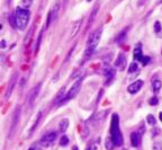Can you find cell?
Here are the masks:
<instances>
[{
    "mask_svg": "<svg viewBox=\"0 0 162 150\" xmlns=\"http://www.w3.org/2000/svg\"><path fill=\"white\" fill-rule=\"evenodd\" d=\"M110 138L113 139L116 147H121L123 145V134L119 128V116L118 114L114 113L112 115V123H110Z\"/></svg>",
    "mask_w": 162,
    "mask_h": 150,
    "instance_id": "obj_1",
    "label": "cell"
},
{
    "mask_svg": "<svg viewBox=\"0 0 162 150\" xmlns=\"http://www.w3.org/2000/svg\"><path fill=\"white\" fill-rule=\"evenodd\" d=\"M101 34H102V29L99 28V29H96L95 32L89 36L88 42H87V46H86V52H84L86 59L89 58L94 53V51L96 50L97 45L99 44V41L101 39Z\"/></svg>",
    "mask_w": 162,
    "mask_h": 150,
    "instance_id": "obj_2",
    "label": "cell"
},
{
    "mask_svg": "<svg viewBox=\"0 0 162 150\" xmlns=\"http://www.w3.org/2000/svg\"><path fill=\"white\" fill-rule=\"evenodd\" d=\"M31 12L28 9H24L22 7H17L15 10V18H16V25L18 29H25L29 20Z\"/></svg>",
    "mask_w": 162,
    "mask_h": 150,
    "instance_id": "obj_3",
    "label": "cell"
},
{
    "mask_svg": "<svg viewBox=\"0 0 162 150\" xmlns=\"http://www.w3.org/2000/svg\"><path fill=\"white\" fill-rule=\"evenodd\" d=\"M82 80H84V78L80 77L76 81V83L72 85V87L70 88V90L67 93V95H65V97H64V100H62V103H64V102H68V100H72V98H74L76 96H77V94L79 93V90H80V88H81V85H82Z\"/></svg>",
    "mask_w": 162,
    "mask_h": 150,
    "instance_id": "obj_4",
    "label": "cell"
},
{
    "mask_svg": "<svg viewBox=\"0 0 162 150\" xmlns=\"http://www.w3.org/2000/svg\"><path fill=\"white\" fill-rule=\"evenodd\" d=\"M20 113H22V108L20 106H17L14 115H12V120H11V125H10V137L14 135V133L16 132L18 124H19V120H20Z\"/></svg>",
    "mask_w": 162,
    "mask_h": 150,
    "instance_id": "obj_5",
    "label": "cell"
},
{
    "mask_svg": "<svg viewBox=\"0 0 162 150\" xmlns=\"http://www.w3.org/2000/svg\"><path fill=\"white\" fill-rule=\"evenodd\" d=\"M57 138V132L55 131H51L49 133H46L45 135L42 137V139H41V145L43 146V147H50L54 143V141L56 140Z\"/></svg>",
    "mask_w": 162,
    "mask_h": 150,
    "instance_id": "obj_6",
    "label": "cell"
},
{
    "mask_svg": "<svg viewBox=\"0 0 162 150\" xmlns=\"http://www.w3.org/2000/svg\"><path fill=\"white\" fill-rule=\"evenodd\" d=\"M59 9H60V1H56L54 7L52 8V10L49 12L47 22H46V26H45V28H49L51 24H53V23L56 20V18H57V14H59Z\"/></svg>",
    "mask_w": 162,
    "mask_h": 150,
    "instance_id": "obj_7",
    "label": "cell"
},
{
    "mask_svg": "<svg viewBox=\"0 0 162 150\" xmlns=\"http://www.w3.org/2000/svg\"><path fill=\"white\" fill-rule=\"evenodd\" d=\"M41 86H42V83H39L37 86H35L31 91H29V94H28L27 96V103H28V105L31 106H33L34 104V102L36 100V98H37V96H39V91H41Z\"/></svg>",
    "mask_w": 162,
    "mask_h": 150,
    "instance_id": "obj_8",
    "label": "cell"
},
{
    "mask_svg": "<svg viewBox=\"0 0 162 150\" xmlns=\"http://www.w3.org/2000/svg\"><path fill=\"white\" fill-rule=\"evenodd\" d=\"M17 79H18V73L16 72L12 75V77L9 80L8 87H7V90H6V98H9L10 95L12 94V90H14V88H15V86H16L17 83Z\"/></svg>",
    "mask_w": 162,
    "mask_h": 150,
    "instance_id": "obj_9",
    "label": "cell"
},
{
    "mask_svg": "<svg viewBox=\"0 0 162 150\" xmlns=\"http://www.w3.org/2000/svg\"><path fill=\"white\" fill-rule=\"evenodd\" d=\"M143 85H144L143 80H135L134 83H132L129 87H127V91L132 95L136 94V93H139L141 90V88L143 87Z\"/></svg>",
    "mask_w": 162,
    "mask_h": 150,
    "instance_id": "obj_10",
    "label": "cell"
},
{
    "mask_svg": "<svg viewBox=\"0 0 162 150\" xmlns=\"http://www.w3.org/2000/svg\"><path fill=\"white\" fill-rule=\"evenodd\" d=\"M126 63H127V60H126V56H124L123 53H119L117 56V60L115 62V67L117 68L119 71H123L126 68Z\"/></svg>",
    "mask_w": 162,
    "mask_h": 150,
    "instance_id": "obj_11",
    "label": "cell"
},
{
    "mask_svg": "<svg viewBox=\"0 0 162 150\" xmlns=\"http://www.w3.org/2000/svg\"><path fill=\"white\" fill-rule=\"evenodd\" d=\"M141 141H142V137L141 133L137 131H134L131 133V145L134 148H139L141 146Z\"/></svg>",
    "mask_w": 162,
    "mask_h": 150,
    "instance_id": "obj_12",
    "label": "cell"
},
{
    "mask_svg": "<svg viewBox=\"0 0 162 150\" xmlns=\"http://www.w3.org/2000/svg\"><path fill=\"white\" fill-rule=\"evenodd\" d=\"M115 73H116V70L114 68L109 67V66L105 68L104 75H105V78H106V83H109L115 78Z\"/></svg>",
    "mask_w": 162,
    "mask_h": 150,
    "instance_id": "obj_13",
    "label": "cell"
},
{
    "mask_svg": "<svg viewBox=\"0 0 162 150\" xmlns=\"http://www.w3.org/2000/svg\"><path fill=\"white\" fill-rule=\"evenodd\" d=\"M98 9H99V7L97 6L95 9L92 10V12L90 14V17H89V19H88V24H87V28L86 29H88V28L92 25V22H94V19L96 18V16H97V12H98Z\"/></svg>",
    "mask_w": 162,
    "mask_h": 150,
    "instance_id": "obj_14",
    "label": "cell"
},
{
    "mask_svg": "<svg viewBox=\"0 0 162 150\" xmlns=\"http://www.w3.org/2000/svg\"><path fill=\"white\" fill-rule=\"evenodd\" d=\"M129 27L127 28H124L123 31L121 32V33L117 35V37H116V43H122L124 40H125V37H126V35H127V32H129Z\"/></svg>",
    "mask_w": 162,
    "mask_h": 150,
    "instance_id": "obj_15",
    "label": "cell"
},
{
    "mask_svg": "<svg viewBox=\"0 0 162 150\" xmlns=\"http://www.w3.org/2000/svg\"><path fill=\"white\" fill-rule=\"evenodd\" d=\"M142 49H141V44H139L134 50V60H137V61H141L142 60Z\"/></svg>",
    "mask_w": 162,
    "mask_h": 150,
    "instance_id": "obj_16",
    "label": "cell"
},
{
    "mask_svg": "<svg viewBox=\"0 0 162 150\" xmlns=\"http://www.w3.org/2000/svg\"><path fill=\"white\" fill-rule=\"evenodd\" d=\"M161 87H162V83L159 80V79H155V80L152 81V89H153V91H154L155 94L160 91Z\"/></svg>",
    "mask_w": 162,
    "mask_h": 150,
    "instance_id": "obj_17",
    "label": "cell"
},
{
    "mask_svg": "<svg viewBox=\"0 0 162 150\" xmlns=\"http://www.w3.org/2000/svg\"><path fill=\"white\" fill-rule=\"evenodd\" d=\"M59 128H60V131H61V132H65L68 130V128H69V120H68V119L62 120L61 122H60Z\"/></svg>",
    "mask_w": 162,
    "mask_h": 150,
    "instance_id": "obj_18",
    "label": "cell"
},
{
    "mask_svg": "<svg viewBox=\"0 0 162 150\" xmlns=\"http://www.w3.org/2000/svg\"><path fill=\"white\" fill-rule=\"evenodd\" d=\"M106 113H107V111H104V112H100V113H98L97 115L95 116V119H96V123H99L100 124L104 120H105V117H106Z\"/></svg>",
    "mask_w": 162,
    "mask_h": 150,
    "instance_id": "obj_19",
    "label": "cell"
},
{
    "mask_svg": "<svg viewBox=\"0 0 162 150\" xmlns=\"http://www.w3.org/2000/svg\"><path fill=\"white\" fill-rule=\"evenodd\" d=\"M105 147H106V150H113L116 146H115V143H114V141H113L112 138H107Z\"/></svg>",
    "mask_w": 162,
    "mask_h": 150,
    "instance_id": "obj_20",
    "label": "cell"
},
{
    "mask_svg": "<svg viewBox=\"0 0 162 150\" xmlns=\"http://www.w3.org/2000/svg\"><path fill=\"white\" fill-rule=\"evenodd\" d=\"M32 4H33V0H22L19 7H22L24 9H28L32 6Z\"/></svg>",
    "mask_w": 162,
    "mask_h": 150,
    "instance_id": "obj_21",
    "label": "cell"
},
{
    "mask_svg": "<svg viewBox=\"0 0 162 150\" xmlns=\"http://www.w3.org/2000/svg\"><path fill=\"white\" fill-rule=\"evenodd\" d=\"M64 91H65V89H64V88H62L61 90L59 91V94H57V97H56V100H55L56 103H60V102L62 103V100H64V97H63V96H65V95H64Z\"/></svg>",
    "mask_w": 162,
    "mask_h": 150,
    "instance_id": "obj_22",
    "label": "cell"
},
{
    "mask_svg": "<svg viewBox=\"0 0 162 150\" xmlns=\"http://www.w3.org/2000/svg\"><path fill=\"white\" fill-rule=\"evenodd\" d=\"M41 117H42V112H39V114H37V119L35 120V123H34V125L32 127V129H31V134L34 132V130L37 128V125H39V120H41Z\"/></svg>",
    "mask_w": 162,
    "mask_h": 150,
    "instance_id": "obj_23",
    "label": "cell"
},
{
    "mask_svg": "<svg viewBox=\"0 0 162 150\" xmlns=\"http://www.w3.org/2000/svg\"><path fill=\"white\" fill-rule=\"evenodd\" d=\"M152 149L153 150H162V141L161 140H157L153 142L152 146Z\"/></svg>",
    "mask_w": 162,
    "mask_h": 150,
    "instance_id": "obj_24",
    "label": "cell"
},
{
    "mask_svg": "<svg viewBox=\"0 0 162 150\" xmlns=\"http://www.w3.org/2000/svg\"><path fill=\"white\" fill-rule=\"evenodd\" d=\"M80 23H81V20H79V22H77L74 24V29L71 32V36L70 37H74L77 35V33L79 32V28H80Z\"/></svg>",
    "mask_w": 162,
    "mask_h": 150,
    "instance_id": "obj_25",
    "label": "cell"
},
{
    "mask_svg": "<svg viewBox=\"0 0 162 150\" xmlns=\"http://www.w3.org/2000/svg\"><path fill=\"white\" fill-rule=\"evenodd\" d=\"M139 70V66H137V63L136 62H132L131 63V66H129V73H133V72H136Z\"/></svg>",
    "mask_w": 162,
    "mask_h": 150,
    "instance_id": "obj_26",
    "label": "cell"
},
{
    "mask_svg": "<svg viewBox=\"0 0 162 150\" xmlns=\"http://www.w3.org/2000/svg\"><path fill=\"white\" fill-rule=\"evenodd\" d=\"M68 145H69V138H68L67 135H62L61 139H60V146L67 147Z\"/></svg>",
    "mask_w": 162,
    "mask_h": 150,
    "instance_id": "obj_27",
    "label": "cell"
},
{
    "mask_svg": "<svg viewBox=\"0 0 162 150\" xmlns=\"http://www.w3.org/2000/svg\"><path fill=\"white\" fill-rule=\"evenodd\" d=\"M146 121H147V123H149L150 125H155V123H157L155 117L153 116L152 114H149V115H147V117H146Z\"/></svg>",
    "mask_w": 162,
    "mask_h": 150,
    "instance_id": "obj_28",
    "label": "cell"
},
{
    "mask_svg": "<svg viewBox=\"0 0 162 150\" xmlns=\"http://www.w3.org/2000/svg\"><path fill=\"white\" fill-rule=\"evenodd\" d=\"M9 23H10V26L12 28H17L16 25V18H15V14H11L9 16Z\"/></svg>",
    "mask_w": 162,
    "mask_h": 150,
    "instance_id": "obj_29",
    "label": "cell"
},
{
    "mask_svg": "<svg viewBox=\"0 0 162 150\" xmlns=\"http://www.w3.org/2000/svg\"><path fill=\"white\" fill-rule=\"evenodd\" d=\"M43 32H44V28L41 31V33H39V39H37V45H36V49L35 50L37 51L39 50V45H41V41H42V36H43Z\"/></svg>",
    "mask_w": 162,
    "mask_h": 150,
    "instance_id": "obj_30",
    "label": "cell"
},
{
    "mask_svg": "<svg viewBox=\"0 0 162 150\" xmlns=\"http://www.w3.org/2000/svg\"><path fill=\"white\" fill-rule=\"evenodd\" d=\"M161 23L160 22H155V24H154V31H155V33H160V31H161Z\"/></svg>",
    "mask_w": 162,
    "mask_h": 150,
    "instance_id": "obj_31",
    "label": "cell"
},
{
    "mask_svg": "<svg viewBox=\"0 0 162 150\" xmlns=\"http://www.w3.org/2000/svg\"><path fill=\"white\" fill-rule=\"evenodd\" d=\"M149 103H150V105H158V103H159V100H158L157 97L154 96V97H152L151 100H149Z\"/></svg>",
    "mask_w": 162,
    "mask_h": 150,
    "instance_id": "obj_32",
    "label": "cell"
},
{
    "mask_svg": "<svg viewBox=\"0 0 162 150\" xmlns=\"http://www.w3.org/2000/svg\"><path fill=\"white\" fill-rule=\"evenodd\" d=\"M141 62L145 66V64H147V63L150 62V58H149V56H143V58H142V60H141Z\"/></svg>",
    "mask_w": 162,
    "mask_h": 150,
    "instance_id": "obj_33",
    "label": "cell"
},
{
    "mask_svg": "<svg viewBox=\"0 0 162 150\" xmlns=\"http://www.w3.org/2000/svg\"><path fill=\"white\" fill-rule=\"evenodd\" d=\"M157 134H159V130L155 129L154 131H152V135H157Z\"/></svg>",
    "mask_w": 162,
    "mask_h": 150,
    "instance_id": "obj_34",
    "label": "cell"
},
{
    "mask_svg": "<svg viewBox=\"0 0 162 150\" xmlns=\"http://www.w3.org/2000/svg\"><path fill=\"white\" fill-rule=\"evenodd\" d=\"M5 45H6L5 41H2V43H1V48H5Z\"/></svg>",
    "mask_w": 162,
    "mask_h": 150,
    "instance_id": "obj_35",
    "label": "cell"
},
{
    "mask_svg": "<svg viewBox=\"0 0 162 150\" xmlns=\"http://www.w3.org/2000/svg\"><path fill=\"white\" fill-rule=\"evenodd\" d=\"M72 150H78V147H77V146H74V147H73V149Z\"/></svg>",
    "mask_w": 162,
    "mask_h": 150,
    "instance_id": "obj_36",
    "label": "cell"
},
{
    "mask_svg": "<svg viewBox=\"0 0 162 150\" xmlns=\"http://www.w3.org/2000/svg\"><path fill=\"white\" fill-rule=\"evenodd\" d=\"M160 120L162 121V112H160Z\"/></svg>",
    "mask_w": 162,
    "mask_h": 150,
    "instance_id": "obj_37",
    "label": "cell"
},
{
    "mask_svg": "<svg viewBox=\"0 0 162 150\" xmlns=\"http://www.w3.org/2000/svg\"><path fill=\"white\" fill-rule=\"evenodd\" d=\"M29 150H36V149H34V148H31V149H29Z\"/></svg>",
    "mask_w": 162,
    "mask_h": 150,
    "instance_id": "obj_38",
    "label": "cell"
},
{
    "mask_svg": "<svg viewBox=\"0 0 162 150\" xmlns=\"http://www.w3.org/2000/svg\"><path fill=\"white\" fill-rule=\"evenodd\" d=\"M87 150H90V148H88V149H87Z\"/></svg>",
    "mask_w": 162,
    "mask_h": 150,
    "instance_id": "obj_39",
    "label": "cell"
},
{
    "mask_svg": "<svg viewBox=\"0 0 162 150\" xmlns=\"http://www.w3.org/2000/svg\"><path fill=\"white\" fill-rule=\"evenodd\" d=\"M161 2H162V1H161Z\"/></svg>",
    "mask_w": 162,
    "mask_h": 150,
    "instance_id": "obj_40",
    "label": "cell"
}]
</instances>
